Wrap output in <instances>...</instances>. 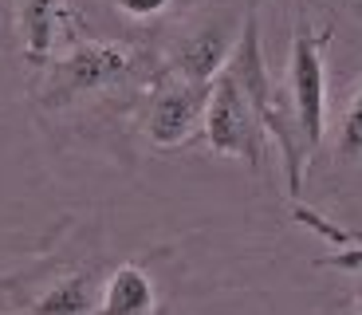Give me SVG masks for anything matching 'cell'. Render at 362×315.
<instances>
[{
	"instance_id": "1",
	"label": "cell",
	"mask_w": 362,
	"mask_h": 315,
	"mask_svg": "<svg viewBox=\"0 0 362 315\" xmlns=\"http://www.w3.org/2000/svg\"><path fill=\"white\" fill-rule=\"evenodd\" d=\"M225 71L240 83V91L248 95L256 118L264 122V134L280 146V158H284V178H288V193L299 201L303 193V173H308L311 154L303 146V134H299V122H296V110H291L288 91L276 87L268 75V63H264V47H260V20H256V8L245 16L240 24V36H236V47L228 55Z\"/></svg>"
},
{
	"instance_id": "2",
	"label": "cell",
	"mask_w": 362,
	"mask_h": 315,
	"mask_svg": "<svg viewBox=\"0 0 362 315\" xmlns=\"http://www.w3.org/2000/svg\"><path fill=\"white\" fill-rule=\"evenodd\" d=\"M138 75H142V55L134 47L115 44V40H75L64 55H52L44 63L40 103L44 107H71L75 99L115 91Z\"/></svg>"
},
{
	"instance_id": "3",
	"label": "cell",
	"mask_w": 362,
	"mask_h": 315,
	"mask_svg": "<svg viewBox=\"0 0 362 315\" xmlns=\"http://www.w3.org/2000/svg\"><path fill=\"white\" fill-rule=\"evenodd\" d=\"M327 44H331V28H315L308 12H299L288 55V99L311 158L323 146L327 130Z\"/></svg>"
},
{
	"instance_id": "4",
	"label": "cell",
	"mask_w": 362,
	"mask_h": 315,
	"mask_svg": "<svg viewBox=\"0 0 362 315\" xmlns=\"http://www.w3.org/2000/svg\"><path fill=\"white\" fill-rule=\"evenodd\" d=\"M201 134L205 146L221 158H236L245 162L252 173L264 170V122L256 118L248 95L240 91V83L228 71H221L209 83V103H205V118H201Z\"/></svg>"
},
{
	"instance_id": "5",
	"label": "cell",
	"mask_w": 362,
	"mask_h": 315,
	"mask_svg": "<svg viewBox=\"0 0 362 315\" xmlns=\"http://www.w3.org/2000/svg\"><path fill=\"white\" fill-rule=\"evenodd\" d=\"M209 103V83H189L181 75L162 71L146 95L142 130L158 150H181L201 130Z\"/></svg>"
},
{
	"instance_id": "6",
	"label": "cell",
	"mask_w": 362,
	"mask_h": 315,
	"mask_svg": "<svg viewBox=\"0 0 362 315\" xmlns=\"http://www.w3.org/2000/svg\"><path fill=\"white\" fill-rule=\"evenodd\" d=\"M233 47H236L233 28L221 24V20H209V24H201L197 32L181 36L177 44L170 47L162 71L181 75V79H189V83H213L225 71Z\"/></svg>"
},
{
	"instance_id": "7",
	"label": "cell",
	"mask_w": 362,
	"mask_h": 315,
	"mask_svg": "<svg viewBox=\"0 0 362 315\" xmlns=\"http://www.w3.org/2000/svg\"><path fill=\"white\" fill-rule=\"evenodd\" d=\"M12 4H16L20 52L32 67H44L67 28V4L64 0H12Z\"/></svg>"
},
{
	"instance_id": "8",
	"label": "cell",
	"mask_w": 362,
	"mask_h": 315,
	"mask_svg": "<svg viewBox=\"0 0 362 315\" xmlns=\"http://www.w3.org/2000/svg\"><path fill=\"white\" fill-rule=\"evenodd\" d=\"M158 311V292L154 280L142 264H118L110 280L103 284V299L95 315H154Z\"/></svg>"
},
{
	"instance_id": "9",
	"label": "cell",
	"mask_w": 362,
	"mask_h": 315,
	"mask_svg": "<svg viewBox=\"0 0 362 315\" xmlns=\"http://www.w3.org/2000/svg\"><path fill=\"white\" fill-rule=\"evenodd\" d=\"M99 299L103 288L90 272H67L44 288V296L32 304V315H95Z\"/></svg>"
},
{
	"instance_id": "10",
	"label": "cell",
	"mask_w": 362,
	"mask_h": 315,
	"mask_svg": "<svg viewBox=\"0 0 362 315\" xmlns=\"http://www.w3.org/2000/svg\"><path fill=\"white\" fill-rule=\"evenodd\" d=\"M335 158H339V162H354V158H362V87L351 95L343 118H339Z\"/></svg>"
},
{
	"instance_id": "11",
	"label": "cell",
	"mask_w": 362,
	"mask_h": 315,
	"mask_svg": "<svg viewBox=\"0 0 362 315\" xmlns=\"http://www.w3.org/2000/svg\"><path fill=\"white\" fill-rule=\"evenodd\" d=\"M110 4L127 20H134V24H154V20L170 16L177 8V0H110Z\"/></svg>"
},
{
	"instance_id": "12",
	"label": "cell",
	"mask_w": 362,
	"mask_h": 315,
	"mask_svg": "<svg viewBox=\"0 0 362 315\" xmlns=\"http://www.w3.org/2000/svg\"><path fill=\"white\" fill-rule=\"evenodd\" d=\"M354 315H362V268H354Z\"/></svg>"
},
{
	"instance_id": "13",
	"label": "cell",
	"mask_w": 362,
	"mask_h": 315,
	"mask_svg": "<svg viewBox=\"0 0 362 315\" xmlns=\"http://www.w3.org/2000/svg\"><path fill=\"white\" fill-rule=\"evenodd\" d=\"M358 4H362V0H358Z\"/></svg>"
}]
</instances>
